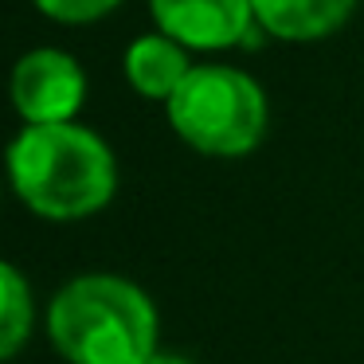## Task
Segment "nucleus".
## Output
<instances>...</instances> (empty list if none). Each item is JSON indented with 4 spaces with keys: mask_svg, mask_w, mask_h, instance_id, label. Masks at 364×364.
Returning <instances> with one entry per match:
<instances>
[{
    "mask_svg": "<svg viewBox=\"0 0 364 364\" xmlns=\"http://www.w3.org/2000/svg\"><path fill=\"white\" fill-rule=\"evenodd\" d=\"M9 176L16 196L36 215L55 223L102 212L118 188L110 145L75 122L24 126L9 145Z\"/></svg>",
    "mask_w": 364,
    "mask_h": 364,
    "instance_id": "f257e3e1",
    "label": "nucleus"
},
{
    "mask_svg": "<svg viewBox=\"0 0 364 364\" xmlns=\"http://www.w3.org/2000/svg\"><path fill=\"white\" fill-rule=\"evenodd\" d=\"M48 337L67 364H149L157 306L118 274H79L48 306Z\"/></svg>",
    "mask_w": 364,
    "mask_h": 364,
    "instance_id": "f03ea898",
    "label": "nucleus"
},
{
    "mask_svg": "<svg viewBox=\"0 0 364 364\" xmlns=\"http://www.w3.org/2000/svg\"><path fill=\"white\" fill-rule=\"evenodd\" d=\"M168 122L208 157H243L267 134V95L235 67H192L168 98Z\"/></svg>",
    "mask_w": 364,
    "mask_h": 364,
    "instance_id": "7ed1b4c3",
    "label": "nucleus"
},
{
    "mask_svg": "<svg viewBox=\"0 0 364 364\" xmlns=\"http://www.w3.org/2000/svg\"><path fill=\"white\" fill-rule=\"evenodd\" d=\"M12 106L28 126H59L75 122L87 98V75L67 51L36 48L12 67Z\"/></svg>",
    "mask_w": 364,
    "mask_h": 364,
    "instance_id": "20e7f679",
    "label": "nucleus"
},
{
    "mask_svg": "<svg viewBox=\"0 0 364 364\" xmlns=\"http://www.w3.org/2000/svg\"><path fill=\"white\" fill-rule=\"evenodd\" d=\"M161 36L181 48L223 51L251 40V0H149Z\"/></svg>",
    "mask_w": 364,
    "mask_h": 364,
    "instance_id": "39448f33",
    "label": "nucleus"
},
{
    "mask_svg": "<svg viewBox=\"0 0 364 364\" xmlns=\"http://www.w3.org/2000/svg\"><path fill=\"white\" fill-rule=\"evenodd\" d=\"M251 9L270 36L309 43L337 32L353 16L356 0H251Z\"/></svg>",
    "mask_w": 364,
    "mask_h": 364,
    "instance_id": "423d86ee",
    "label": "nucleus"
},
{
    "mask_svg": "<svg viewBox=\"0 0 364 364\" xmlns=\"http://www.w3.org/2000/svg\"><path fill=\"white\" fill-rule=\"evenodd\" d=\"M188 55L176 40L168 36H141L129 43L126 51V79L137 95L168 102L181 90V82L188 79Z\"/></svg>",
    "mask_w": 364,
    "mask_h": 364,
    "instance_id": "0eeeda50",
    "label": "nucleus"
},
{
    "mask_svg": "<svg viewBox=\"0 0 364 364\" xmlns=\"http://www.w3.org/2000/svg\"><path fill=\"white\" fill-rule=\"evenodd\" d=\"M36 329V298L28 278L0 259V364L12 360Z\"/></svg>",
    "mask_w": 364,
    "mask_h": 364,
    "instance_id": "6e6552de",
    "label": "nucleus"
},
{
    "mask_svg": "<svg viewBox=\"0 0 364 364\" xmlns=\"http://www.w3.org/2000/svg\"><path fill=\"white\" fill-rule=\"evenodd\" d=\"M122 0H36V9L51 20H63V24H90V20L114 12Z\"/></svg>",
    "mask_w": 364,
    "mask_h": 364,
    "instance_id": "1a4fd4ad",
    "label": "nucleus"
},
{
    "mask_svg": "<svg viewBox=\"0 0 364 364\" xmlns=\"http://www.w3.org/2000/svg\"><path fill=\"white\" fill-rule=\"evenodd\" d=\"M149 364H192V360H188V356H181V353H165V348H157Z\"/></svg>",
    "mask_w": 364,
    "mask_h": 364,
    "instance_id": "9d476101",
    "label": "nucleus"
}]
</instances>
